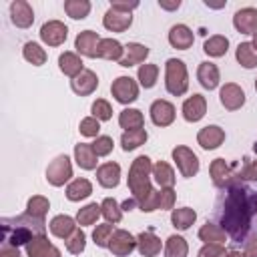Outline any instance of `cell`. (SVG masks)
<instances>
[{
	"instance_id": "cell-1",
	"label": "cell",
	"mask_w": 257,
	"mask_h": 257,
	"mask_svg": "<svg viewBox=\"0 0 257 257\" xmlns=\"http://www.w3.org/2000/svg\"><path fill=\"white\" fill-rule=\"evenodd\" d=\"M223 191V201L217 207L219 225L233 241L257 237V189L237 175Z\"/></svg>"
},
{
	"instance_id": "cell-2",
	"label": "cell",
	"mask_w": 257,
	"mask_h": 257,
	"mask_svg": "<svg viewBox=\"0 0 257 257\" xmlns=\"http://www.w3.org/2000/svg\"><path fill=\"white\" fill-rule=\"evenodd\" d=\"M46 231V223L44 219H36L28 213L16 215V217H4L2 219V235H4V243L8 245H26L30 239H34L36 235H44Z\"/></svg>"
},
{
	"instance_id": "cell-3",
	"label": "cell",
	"mask_w": 257,
	"mask_h": 257,
	"mask_svg": "<svg viewBox=\"0 0 257 257\" xmlns=\"http://www.w3.org/2000/svg\"><path fill=\"white\" fill-rule=\"evenodd\" d=\"M151 175H153V163L147 155H141L131 163L126 183H128V189L139 205L155 191L151 185Z\"/></svg>"
},
{
	"instance_id": "cell-4",
	"label": "cell",
	"mask_w": 257,
	"mask_h": 257,
	"mask_svg": "<svg viewBox=\"0 0 257 257\" xmlns=\"http://www.w3.org/2000/svg\"><path fill=\"white\" fill-rule=\"evenodd\" d=\"M165 88L173 96H183L189 90V72L181 58H169L165 62Z\"/></svg>"
},
{
	"instance_id": "cell-5",
	"label": "cell",
	"mask_w": 257,
	"mask_h": 257,
	"mask_svg": "<svg viewBox=\"0 0 257 257\" xmlns=\"http://www.w3.org/2000/svg\"><path fill=\"white\" fill-rule=\"evenodd\" d=\"M171 157L181 173V177L185 179H191L199 173V157L185 145H177L173 151H171Z\"/></svg>"
},
{
	"instance_id": "cell-6",
	"label": "cell",
	"mask_w": 257,
	"mask_h": 257,
	"mask_svg": "<svg viewBox=\"0 0 257 257\" xmlns=\"http://www.w3.org/2000/svg\"><path fill=\"white\" fill-rule=\"evenodd\" d=\"M72 177V163L66 155H58L54 157L48 167H46V181L52 187H62L64 183H68Z\"/></svg>"
},
{
	"instance_id": "cell-7",
	"label": "cell",
	"mask_w": 257,
	"mask_h": 257,
	"mask_svg": "<svg viewBox=\"0 0 257 257\" xmlns=\"http://www.w3.org/2000/svg\"><path fill=\"white\" fill-rule=\"evenodd\" d=\"M110 94L120 104H131L139 98V84L131 76H116L110 84Z\"/></svg>"
},
{
	"instance_id": "cell-8",
	"label": "cell",
	"mask_w": 257,
	"mask_h": 257,
	"mask_svg": "<svg viewBox=\"0 0 257 257\" xmlns=\"http://www.w3.org/2000/svg\"><path fill=\"white\" fill-rule=\"evenodd\" d=\"M114 257H128L137 249V237L131 235L126 229H114L108 247H106Z\"/></svg>"
},
{
	"instance_id": "cell-9",
	"label": "cell",
	"mask_w": 257,
	"mask_h": 257,
	"mask_svg": "<svg viewBox=\"0 0 257 257\" xmlns=\"http://www.w3.org/2000/svg\"><path fill=\"white\" fill-rule=\"evenodd\" d=\"M235 163L231 165V163H227L225 159H215L213 163H211V167H209V175H211V181H213V185L217 187V189H225L235 177H237V173H235Z\"/></svg>"
},
{
	"instance_id": "cell-10",
	"label": "cell",
	"mask_w": 257,
	"mask_h": 257,
	"mask_svg": "<svg viewBox=\"0 0 257 257\" xmlns=\"http://www.w3.org/2000/svg\"><path fill=\"white\" fill-rule=\"evenodd\" d=\"M40 40L48 46H60L64 44L66 36H68V26L60 20H48L40 26Z\"/></svg>"
},
{
	"instance_id": "cell-11",
	"label": "cell",
	"mask_w": 257,
	"mask_h": 257,
	"mask_svg": "<svg viewBox=\"0 0 257 257\" xmlns=\"http://www.w3.org/2000/svg\"><path fill=\"white\" fill-rule=\"evenodd\" d=\"M149 114H151L153 124H157V126H161V128L173 124V122H175V116H177L175 104L169 102V100H165V98L153 100V104H151V108H149Z\"/></svg>"
},
{
	"instance_id": "cell-12",
	"label": "cell",
	"mask_w": 257,
	"mask_h": 257,
	"mask_svg": "<svg viewBox=\"0 0 257 257\" xmlns=\"http://www.w3.org/2000/svg\"><path fill=\"white\" fill-rule=\"evenodd\" d=\"M100 36L94 32V30H82L76 34L74 38V48H76V54L80 56H86V58H96V52H98V44H100Z\"/></svg>"
},
{
	"instance_id": "cell-13",
	"label": "cell",
	"mask_w": 257,
	"mask_h": 257,
	"mask_svg": "<svg viewBox=\"0 0 257 257\" xmlns=\"http://www.w3.org/2000/svg\"><path fill=\"white\" fill-rule=\"evenodd\" d=\"M219 100L227 110H239L245 104V92L235 82H225L219 90Z\"/></svg>"
},
{
	"instance_id": "cell-14",
	"label": "cell",
	"mask_w": 257,
	"mask_h": 257,
	"mask_svg": "<svg viewBox=\"0 0 257 257\" xmlns=\"http://www.w3.org/2000/svg\"><path fill=\"white\" fill-rule=\"evenodd\" d=\"M233 26L241 34H257V8L245 6L233 14Z\"/></svg>"
},
{
	"instance_id": "cell-15",
	"label": "cell",
	"mask_w": 257,
	"mask_h": 257,
	"mask_svg": "<svg viewBox=\"0 0 257 257\" xmlns=\"http://www.w3.org/2000/svg\"><path fill=\"white\" fill-rule=\"evenodd\" d=\"M197 143L205 151L219 149L225 143V131L219 124H207L197 133Z\"/></svg>"
},
{
	"instance_id": "cell-16",
	"label": "cell",
	"mask_w": 257,
	"mask_h": 257,
	"mask_svg": "<svg viewBox=\"0 0 257 257\" xmlns=\"http://www.w3.org/2000/svg\"><path fill=\"white\" fill-rule=\"evenodd\" d=\"M10 20L16 28H30L34 22V10L26 0L10 2Z\"/></svg>"
},
{
	"instance_id": "cell-17",
	"label": "cell",
	"mask_w": 257,
	"mask_h": 257,
	"mask_svg": "<svg viewBox=\"0 0 257 257\" xmlns=\"http://www.w3.org/2000/svg\"><path fill=\"white\" fill-rule=\"evenodd\" d=\"M181 110H183V118L187 122H199L205 116V112H207V98L197 92V94L185 98Z\"/></svg>"
},
{
	"instance_id": "cell-18",
	"label": "cell",
	"mask_w": 257,
	"mask_h": 257,
	"mask_svg": "<svg viewBox=\"0 0 257 257\" xmlns=\"http://www.w3.org/2000/svg\"><path fill=\"white\" fill-rule=\"evenodd\" d=\"M70 88H72V92L78 94V96H88V94H92V92L98 88V76H96V72L84 68L76 78L70 80Z\"/></svg>"
},
{
	"instance_id": "cell-19",
	"label": "cell",
	"mask_w": 257,
	"mask_h": 257,
	"mask_svg": "<svg viewBox=\"0 0 257 257\" xmlns=\"http://www.w3.org/2000/svg\"><path fill=\"white\" fill-rule=\"evenodd\" d=\"M195 42V34L187 24H175L169 30V44L177 50H189Z\"/></svg>"
},
{
	"instance_id": "cell-20",
	"label": "cell",
	"mask_w": 257,
	"mask_h": 257,
	"mask_svg": "<svg viewBox=\"0 0 257 257\" xmlns=\"http://www.w3.org/2000/svg\"><path fill=\"white\" fill-rule=\"evenodd\" d=\"M197 80L203 88L207 90H215L219 86V80H221V74H219V68L215 62L211 60H205V62H199L197 66Z\"/></svg>"
},
{
	"instance_id": "cell-21",
	"label": "cell",
	"mask_w": 257,
	"mask_h": 257,
	"mask_svg": "<svg viewBox=\"0 0 257 257\" xmlns=\"http://www.w3.org/2000/svg\"><path fill=\"white\" fill-rule=\"evenodd\" d=\"M96 181H98V185L104 187V189H114V187H118V183H120V165L114 163V161L102 163V165L96 169Z\"/></svg>"
},
{
	"instance_id": "cell-22",
	"label": "cell",
	"mask_w": 257,
	"mask_h": 257,
	"mask_svg": "<svg viewBox=\"0 0 257 257\" xmlns=\"http://www.w3.org/2000/svg\"><path fill=\"white\" fill-rule=\"evenodd\" d=\"M131 24H133V14H124L114 8H108L102 16V26L110 32H124L131 28Z\"/></svg>"
},
{
	"instance_id": "cell-23",
	"label": "cell",
	"mask_w": 257,
	"mask_h": 257,
	"mask_svg": "<svg viewBox=\"0 0 257 257\" xmlns=\"http://www.w3.org/2000/svg\"><path fill=\"white\" fill-rule=\"evenodd\" d=\"M149 52H151L149 46H145V44H141V42H128V44H124V54H122V58H120L118 64L124 66V68L143 64V62L147 60Z\"/></svg>"
},
{
	"instance_id": "cell-24",
	"label": "cell",
	"mask_w": 257,
	"mask_h": 257,
	"mask_svg": "<svg viewBox=\"0 0 257 257\" xmlns=\"http://www.w3.org/2000/svg\"><path fill=\"white\" fill-rule=\"evenodd\" d=\"M137 249L143 257H157L163 249V241L155 235V231H143L137 235Z\"/></svg>"
},
{
	"instance_id": "cell-25",
	"label": "cell",
	"mask_w": 257,
	"mask_h": 257,
	"mask_svg": "<svg viewBox=\"0 0 257 257\" xmlns=\"http://www.w3.org/2000/svg\"><path fill=\"white\" fill-rule=\"evenodd\" d=\"M78 223H76V219H72L70 215H56V217H52L50 219V223H48V229H50V233L54 235V237H58V239H68L78 227H76Z\"/></svg>"
},
{
	"instance_id": "cell-26",
	"label": "cell",
	"mask_w": 257,
	"mask_h": 257,
	"mask_svg": "<svg viewBox=\"0 0 257 257\" xmlns=\"http://www.w3.org/2000/svg\"><path fill=\"white\" fill-rule=\"evenodd\" d=\"M58 68H60L62 74H66V76H70V78H76V76L84 70V62H82V58H80L76 52L64 50V52L58 56Z\"/></svg>"
},
{
	"instance_id": "cell-27",
	"label": "cell",
	"mask_w": 257,
	"mask_h": 257,
	"mask_svg": "<svg viewBox=\"0 0 257 257\" xmlns=\"http://www.w3.org/2000/svg\"><path fill=\"white\" fill-rule=\"evenodd\" d=\"M74 161H76V165H78L80 169H84V171H94V169H98V167H96L98 157H96V153L92 151V145H88V143H78V145H74Z\"/></svg>"
},
{
	"instance_id": "cell-28",
	"label": "cell",
	"mask_w": 257,
	"mask_h": 257,
	"mask_svg": "<svg viewBox=\"0 0 257 257\" xmlns=\"http://www.w3.org/2000/svg\"><path fill=\"white\" fill-rule=\"evenodd\" d=\"M92 195V183L84 177H78V179H72L68 185H66V199L72 201V203H78L82 199H88Z\"/></svg>"
},
{
	"instance_id": "cell-29",
	"label": "cell",
	"mask_w": 257,
	"mask_h": 257,
	"mask_svg": "<svg viewBox=\"0 0 257 257\" xmlns=\"http://www.w3.org/2000/svg\"><path fill=\"white\" fill-rule=\"evenodd\" d=\"M227 233L225 229L219 225V223H213V221H207L201 229H199V239L203 243H211V245H225L227 243Z\"/></svg>"
},
{
	"instance_id": "cell-30",
	"label": "cell",
	"mask_w": 257,
	"mask_h": 257,
	"mask_svg": "<svg viewBox=\"0 0 257 257\" xmlns=\"http://www.w3.org/2000/svg\"><path fill=\"white\" fill-rule=\"evenodd\" d=\"M124 54V46L116 40V38H102L98 44V52L96 58H104V60H118Z\"/></svg>"
},
{
	"instance_id": "cell-31",
	"label": "cell",
	"mask_w": 257,
	"mask_h": 257,
	"mask_svg": "<svg viewBox=\"0 0 257 257\" xmlns=\"http://www.w3.org/2000/svg\"><path fill=\"white\" fill-rule=\"evenodd\" d=\"M197 221V211L191 207H179L171 211V223L177 231H187Z\"/></svg>"
},
{
	"instance_id": "cell-32",
	"label": "cell",
	"mask_w": 257,
	"mask_h": 257,
	"mask_svg": "<svg viewBox=\"0 0 257 257\" xmlns=\"http://www.w3.org/2000/svg\"><path fill=\"white\" fill-rule=\"evenodd\" d=\"M203 50H205V54H209L211 58H221V56H225L227 50H229V38L223 36V34H213V36H209V38L205 40Z\"/></svg>"
},
{
	"instance_id": "cell-33",
	"label": "cell",
	"mask_w": 257,
	"mask_h": 257,
	"mask_svg": "<svg viewBox=\"0 0 257 257\" xmlns=\"http://www.w3.org/2000/svg\"><path fill=\"white\" fill-rule=\"evenodd\" d=\"M118 124L124 131H139L145 126V116L139 108H124L118 114Z\"/></svg>"
},
{
	"instance_id": "cell-34",
	"label": "cell",
	"mask_w": 257,
	"mask_h": 257,
	"mask_svg": "<svg viewBox=\"0 0 257 257\" xmlns=\"http://www.w3.org/2000/svg\"><path fill=\"white\" fill-rule=\"evenodd\" d=\"M22 56H24V60L30 62L32 66H42V64H46V60H48L46 50H44L38 42H32V40L22 46Z\"/></svg>"
},
{
	"instance_id": "cell-35",
	"label": "cell",
	"mask_w": 257,
	"mask_h": 257,
	"mask_svg": "<svg viewBox=\"0 0 257 257\" xmlns=\"http://www.w3.org/2000/svg\"><path fill=\"white\" fill-rule=\"evenodd\" d=\"M147 139H149V133L145 131V128H139V131H124L122 135H120V147H122V151H135V149H139V147H143L145 143H147Z\"/></svg>"
},
{
	"instance_id": "cell-36",
	"label": "cell",
	"mask_w": 257,
	"mask_h": 257,
	"mask_svg": "<svg viewBox=\"0 0 257 257\" xmlns=\"http://www.w3.org/2000/svg\"><path fill=\"white\" fill-rule=\"evenodd\" d=\"M153 177H155V181L161 185V189L173 187V185H175V179H177L173 167H171L169 163H165V161H157V163L153 165Z\"/></svg>"
},
{
	"instance_id": "cell-37",
	"label": "cell",
	"mask_w": 257,
	"mask_h": 257,
	"mask_svg": "<svg viewBox=\"0 0 257 257\" xmlns=\"http://www.w3.org/2000/svg\"><path fill=\"white\" fill-rule=\"evenodd\" d=\"M235 58L243 68H255L257 66V50L251 42H239L235 48Z\"/></svg>"
},
{
	"instance_id": "cell-38",
	"label": "cell",
	"mask_w": 257,
	"mask_h": 257,
	"mask_svg": "<svg viewBox=\"0 0 257 257\" xmlns=\"http://www.w3.org/2000/svg\"><path fill=\"white\" fill-rule=\"evenodd\" d=\"M189 255V243L181 235H171L165 241V257H187Z\"/></svg>"
},
{
	"instance_id": "cell-39",
	"label": "cell",
	"mask_w": 257,
	"mask_h": 257,
	"mask_svg": "<svg viewBox=\"0 0 257 257\" xmlns=\"http://www.w3.org/2000/svg\"><path fill=\"white\" fill-rule=\"evenodd\" d=\"M137 78H139V82H141L143 88H153L157 84V78H159V66L153 64V62L141 64L139 66V72H137Z\"/></svg>"
},
{
	"instance_id": "cell-40",
	"label": "cell",
	"mask_w": 257,
	"mask_h": 257,
	"mask_svg": "<svg viewBox=\"0 0 257 257\" xmlns=\"http://www.w3.org/2000/svg\"><path fill=\"white\" fill-rule=\"evenodd\" d=\"M100 215H102L100 205L88 203V205H84L82 209H78V213H76V223H78L80 227H88V225H94Z\"/></svg>"
},
{
	"instance_id": "cell-41",
	"label": "cell",
	"mask_w": 257,
	"mask_h": 257,
	"mask_svg": "<svg viewBox=\"0 0 257 257\" xmlns=\"http://www.w3.org/2000/svg\"><path fill=\"white\" fill-rule=\"evenodd\" d=\"M90 2L88 0H66L64 2V12L72 18V20H82L88 16L90 12Z\"/></svg>"
},
{
	"instance_id": "cell-42",
	"label": "cell",
	"mask_w": 257,
	"mask_h": 257,
	"mask_svg": "<svg viewBox=\"0 0 257 257\" xmlns=\"http://www.w3.org/2000/svg\"><path fill=\"white\" fill-rule=\"evenodd\" d=\"M48 209H50V201L46 197H42V195H32L28 199V203H26V213L36 217V219H44Z\"/></svg>"
},
{
	"instance_id": "cell-43",
	"label": "cell",
	"mask_w": 257,
	"mask_h": 257,
	"mask_svg": "<svg viewBox=\"0 0 257 257\" xmlns=\"http://www.w3.org/2000/svg\"><path fill=\"white\" fill-rule=\"evenodd\" d=\"M100 211H102V217L106 219V223L114 225V223H120V219H122V209L116 203V199H112V197H106L100 203Z\"/></svg>"
},
{
	"instance_id": "cell-44",
	"label": "cell",
	"mask_w": 257,
	"mask_h": 257,
	"mask_svg": "<svg viewBox=\"0 0 257 257\" xmlns=\"http://www.w3.org/2000/svg\"><path fill=\"white\" fill-rule=\"evenodd\" d=\"M24 247H26V255H28V257H42V255L52 247V243L48 241L46 235H36V237L30 239Z\"/></svg>"
},
{
	"instance_id": "cell-45",
	"label": "cell",
	"mask_w": 257,
	"mask_h": 257,
	"mask_svg": "<svg viewBox=\"0 0 257 257\" xmlns=\"http://www.w3.org/2000/svg\"><path fill=\"white\" fill-rule=\"evenodd\" d=\"M114 229H112V223H102V225H96L94 231H92V241L96 247H108V241L112 237Z\"/></svg>"
},
{
	"instance_id": "cell-46",
	"label": "cell",
	"mask_w": 257,
	"mask_h": 257,
	"mask_svg": "<svg viewBox=\"0 0 257 257\" xmlns=\"http://www.w3.org/2000/svg\"><path fill=\"white\" fill-rule=\"evenodd\" d=\"M86 247V233L82 229H76L68 239H66V251L70 255H80Z\"/></svg>"
},
{
	"instance_id": "cell-47",
	"label": "cell",
	"mask_w": 257,
	"mask_h": 257,
	"mask_svg": "<svg viewBox=\"0 0 257 257\" xmlns=\"http://www.w3.org/2000/svg\"><path fill=\"white\" fill-rule=\"evenodd\" d=\"M90 112H92V116L98 118L100 122L112 118V106H110V102H108L106 98H96V100L92 102V106H90Z\"/></svg>"
},
{
	"instance_id": "cell-48",
	"label": "cell",
	"mask_w": 257,
	"mask_h": 257,
	"mask_svg": "<svg viewBox=\"0 0 257 257\" xmlns=\"http://www.w3.org/2000/svg\"><path fill=\"white\" fill-rule=\"evenodd\" d=\"M78 131H80V135L86 137V139H96L98 133H100V120L94 118L92 114H90V116H84V118L80 120V124H78Z\"/></svg>"
},
{
	"instance_id": "cell-49",
	"label": "cell",
	"mask_w": 257,
	"mask_h": 257,
	"mask_svg": "<svg viewBox=\"0 0 257 257\" xmlns=\"http://www.w3.org/2000/svg\"><path fill=\"white\" fill-rule=\"evenodd\" d=\"M90 145H92V151L96 153V157H106V155H110V153H112V147H114L112 137H108V135H98V137L94 139V143H90Z\"/></svg>"
},
{
	"instance_id": "cell-50",
	"label": "cell",
	"mask_w": 257,
	"mask_h": 257,
	"mask_svg": "<svg viewBox=\"0 0 257 257\" xmlns=\"http://www.w3.org/2000/svg\"><path fill=\"white\" fill-rule=\"evenodd\" d=\"M175 201H177V193L173 187H165L159 191V209L161 211H173Z\"/></svg>"
},
{
	"instance_id": "cell-51",
	"label": "cell",
	"mask_w": 257,
	"mask_h": 257,
	"mask_svg": "<svg viewBox=\"0 0 257 257\" xmlns=\"http://www.w3.org/2000/svg\"><path fill=\"white\" fill-rule=\"evenodd\" d=\"M239 179L243 181H257V159H243V167L239 169Z\"/></svg>"
},
{
	"instance_id": "cell-52",
	"label": "cell",
	"mask_w": 257,
	"mask_h": 257,
	"mask_svg": "<svg viewBox=\"0 0 257 257\" xmlns=\"http://www.w3.org/2000/svg\"><path fill=\"white\" fill-rule=\"evenodd\" d=\"M225 255L227 253L223 245H211V243H205L197 253V257H225Z\"/></svg>"
},
{
	"instance_id": "cell-53",
	"label": "cell",
	"mask_w": 257,
	"mask_h": 257,
	"mask_svg": "<svg viewBox=\"0 0 257 257\" xmlns=\"http://www.w3.org/2000/svg\"><path fill=\"white\" fill-rule=\"evenodd\" d=\"M110 8L118 10V12H124V14H131L135 8H139V2H122V0H114L110 2Z\"/></svg>"
},
{
	"instance_id": "cell-54",
	"label": "cell",
	"mask_w": 257,
	"mask_h": 257,
	"mask_svg": "<svg viewBox=\"0 0 257 257\" xmlns=\"http://www.w3.org/2000/svg\"><path fill=\"white\" fill-rule=\"evenodd\" d=\"M0 257H20V251H18V247L4 243L2 249H0Z\"/></svg>"
},
{
	"instance_id": "cell-55",
	"label": "cell",
	"mask_w": 257,
	"mask_h": 257,
	"mask_svg": "<svg viewBox=\"0 0 257 257\" xmlns=\"http://www.w3.org/2000/svg\"><path fill=\"white\" fill-rule=\"evenodd\" d=\"M245 255L247 257H257V237H251L245 243Z\"/></svg>"
},
{
	"instance_id": "cell-56",
	"label": "cell",
	"mask_w": 257,
	"mask_h": 257,
	"mask_svg": "<svg viewBox=\"0 0 257 257\" xmlns=\"http://www.w3.org/2000/svg\"><path fill=\"white\" fill-rule=\"evenodd\" d=\"M159 6L165 8V10H177L181 6V0H175V2H165V0H159Z\"/></svg>"
},
{
	"instance_id": "cell-57",
	"label": "cell",
	"mask_w": 257,
	"mask_h": 257,
	"mask_svg": "<svg viewBox=\"0 0 257 257\" xmlns=\"http://www.w3.org/2000/svg\"><path fill=\"white\" fill-rule=\"evenodd\" d=\"M135 207H139V203H137V199H135V197L126 199V201H124V203L120 205V209H122V211H133Z\"/></svg>"
},
{
	"instance_id": "cell-58",
	"label": "cell",
	"mask_w": 257,
	"mask_h": 257,
	"mask_svg": "<svg viewBox=\"0 0 257 257\" xmlns=\"http://www.w3.org/2000/svg\"><path fill=\"white\" fill-rule=\"evenodd\" d=\"M42 257H62V253H60V249H58V247H54V245H52V247H50Z\"/></svg>"
},
{
	"instance_id": "cell-59",
	"label": "cell",
	"mask_w": 257,
	"mask_h": 257,
	"mask_svg": "<svg viewBox=\"0 0 257 257\" xmlns=\"http://www.w3.org/2000/svg\"><path fill=\"white\" fill-rule=\"evenodd\" d=\"M225 257H247V255H245L243 251H237V249H231V251H229V253H227Z\"/></svg>"
},
{
	"instance_id": "cell-60",
	"label": "cell",
	"mask_w": 257,
	"mask_h": 257,
	"mask_svg": "<svg viewBox=\"0 0 257 257\" xmlns=\"http://www.w3.org/2000/svg\"><path fill=\"white\" fill-rule=\"evenodd\" d=\"M251 44H253V48L257 50V34H253V40H251Z\"/></svg>"
},
{
	"instance_id": "cell-61",
	"label": "cell",
	"mask_w": 257,
	"mask_h": 257,
	"mask_svg": "<svg viewBox=\"0 0 257 257\" xmlns=\"http://www.w3.org/2000/svg\"><path fill=\"white\" fill-rule=\"evenodd\" d=\"M255 90H257V78H255Z\"/></svg>"
}]
</instances>
